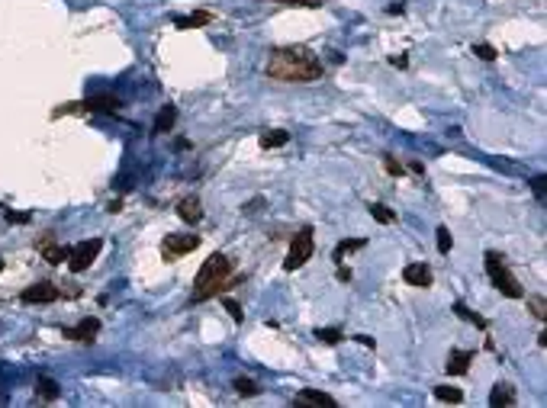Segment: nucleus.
Segmentation results:
<instances>
[{"instance_id": "39448f33", "label": "nucleus", "mask_w": 547, "mask_h": 408, "mask_svg": "<svg viewBox=\"0 0 547 408\" xmlns=\"http://www.w3.org/2000/svg\"><path fill=\"white\" fill-rule=\"evenodd\" d=\"M309 257H313V231L303 229L293 238V244H290V254H287V261H284V270H300Z\"/></svg>"}, {"instance_id": "c85d7f7f", "label": "nucleus", "mask_w": 547, "mask_h": 408, "mask_svg": "<svg viewBox=\"0 0 547 408\" xmlns=\"http://www.w3.org/2000/svg\"><path fill=\"white\" fill-rule=\"evenodd\" d=\"M528 303H531V312H535L537 315V318H544V299H528Z\"/></svg>"}, {"instance_id": "f03ea898", "label": "nucleus", "mask_w": 547, "mask_h": 408, "mask_svg": "<svg viewBox=\"0 0 547 408\" xmlns=\"http://www.w3.org/2000/svg\"><path fill=\"white\" fill-rule=\"evenodd\" d=\"M232 264L226 254H212V257H206V264H203L200 277H197V299H206V296L216 293V286H222V280L229 277Z\"/></svg>"}, {"instance_id": "aec40b11", "label": "nucleus", "mask_w": 547, "mask_h": 408, "mask_svg": "<svg viewBox=\"0 0 547 408\" xmlns=\"http://www.w3.org/2000/svg\"><path fill=\"white\" fill-rule=\"evenodd\" d=\"M364 248V238H351V241H341L335 248V261H341L345 254H351V251H361Z\"/></svg>"}, {"instance_id": "f3484780", "label": "nucleus", "mask_w": 547, "mask_h": 408, "mask_svg": "<svg viewBox=\"0 0 547 408\" xmlns=\"http://www.w3.org/2000/svg\"><path fill=\"white\" fill-rule=\"evenodd\" d=\"M36 392L42 398H49V402H55L58 398V383L55 379H49V377H39V383H36Z\"/></svg>"}, {"instance_id": "a878e982", "label": "nucleus", "mask_w": 547, "mask_h": 408, "mask_svg": "<svg viewBox=\"0 0 547 408\" xmlns=\"http://www.w3.org/2000/svg\"><path fill=\"white\" fill-rule=\"evenodd\" d=\"M438 251H441V254L451 251V231H448V229H438Z\"/></svg>"}, {"instance_id": "423d86ee", "label": "nucleus", "mask_w": 547, "mask_h": 408, "mask_svg": "<svg viewBox=\"0 0 547 408\" xmlns=\"http://www.w3.org/2000/svg\"><path fill=\"white\" fill-rule=\"evenodd\" d=\"M197 244H200V238H197V235H168V241H165V257H180V254H190Z\"/></svg>"}, {"instance_id": "9d476101", "label": "nucleus", "mask_w": 547, "mask_h": 408, "mask_svg": "<svg viewBox=\"0 0 547 408\" xmlns=\"http://www.w3.org/2000/svg\"><path fill=\"white\" fill-rule=\"evenodd\" d=\"M116 106H119V97L113 94H100V97H90L84 103L87 113H116Z\"/></svg>"}, {"instance_id": "4be33fe9", "label": "nucleus", "mask_w": 547, "mask_h": 408, "mask_svg": "<svg viewBox=\"0 0 547 408\" xmlns=\"http://www.w3.org/2000/svg\"><path fill=\"white\" fill-rule=\"evenodd\" d=\"M42 254H45V261H49V264H64V261H68V248H58V244H49Z\"/></svg>"}, {"instance_id": "412c9836", "label": "nucleus", "mask_w": 547, "mask_h": 408, "mask_svg": "<svg viewBox=\"0 0 547 408\" xmlns=\"http://www.w3.org/2000/svg\"><path fill=\"white\" fill-rule=\"evenodd\" d=\"M370 216H374L380 225H393V222H396V216H393L387 206H380V203H374V206H370Z\"/></svg>"}, {"instance_id": "cd10ccee", "label": "nucleus", "mask_w": 547, "mask_h": 408, "mask_svg": "<svg viewBox=\"0 0 547 408\" xmlns=\"http://www.w3.org/2000/svg\"><path fill=\"white\" fill-rule=\"evenodd\" d=\"M226 309L232 312V318H235V322H242V309H239V303H235V299H226Z\"/></svg>"}, {"instance_id": "c756f323", "label": "nucleus", "mask_w": 547, "mask_h": 408, "mask_svg": "<svg viewBox=\"0 0 547 408\" xmlns=\"http://www.w3.org/2000/svg\"><path fill=\"white\" fill-rule=\"evenodd\" d=\"M338 280L348 283V280H351V270H348V267H338Z\"/></svg>"}, {"instance_id": "b1692460", "label": "nucleus", "mask_w": 547, "mask_h": 408, "mask_svg": "<svg viewBox=\"0 0 547 408\" xmlns=\"http://www.w3.org/2000/svg\"><path fill=\"white\" fill-rule=\"evenodd\" d=\"M474 55L476 58H483V62H493L496 58V49L489 42H480V45H474Z\"/></svg>"}, {"instance_id": "393cba45", "label": "nucleus", "mask_w": 547, "mask_h": 408, "mask_svg": "<svg viewBox=\"0 0 547 408\" xmlns=\"http://www.w3.org/2000/svg\"><path fill=\"white\" fill-rule=\"evenodd\" d=\"M235 392H239V396H254L258 386H254L252 379H235Z\"/></svg>"}, {"instance_id": "7ed1b4c3", "label": "nucleus", "mask_w": 547, "mask_h": 408, "mask_svg": "<svg viewBox=\"0 0 547 408\" xmlns=\"http://www.w3.org/2000/svg\"><path fill=\"white\" fill-rule=\"evenodd\" d=\"M486 273H489V280H493V286L499 290L502 296H509V299H522V286H518V280L512 277V270L505 267L502 261H499V254H486Z\"/></svg>"}, {"instance_id": "1a4fd4ad", "label": "nucleus", "mask_w": 547, "mask_h": 408, "mask_svg": "<svg viewBox=\"0 0 547 408\" xmlns=\"http://www.w3.org/2000/svg\"><path fill=\"white\" fill-rule=\"evenodd\" d=\"M55 299H58V290L52 283H36L23 290V303H55Z\"/></svg>"}, {"instance_id": "2eb2a0df", "label": "nucleus", "mask_w": 547, "mask_h": 408, "mask_svg": "<svg viewBox=\"0 0 547 408\" xmlns=\"http://www.w3.org/2000/svg\"><path fill=\"white\" fill-rule=\"evenodd\" d=\"M489 405H493V408H499V405H515V392H512V386L499 383V386L493 389V396H489Z\"/></svg>"}, {"instance_id": "473e14b6", "label": "nucleus", "mask_w": 547, "mask_h": 408, "mask_svg": "<svg viewBox=\"0 0 547 408\" xmlns=\"http://www.w3.org/2000/svg\"><path fill=\"white\" fill-rule=\"evenodd\" d=\"M0 270H3V261H0Z\"/></svg>"}, {"instance_id": "2f4dec72", "label": "nucleus", "mask_w": 547, "mask_h": 408, "mask_svg": "<svg viewBox=\"0 0 547 408\" xmlns=\"http://www.w3.org/2000/svg\"><path fill=\"white\" fill-rule=\"evenodd\" d=\"M358 341H361L364 347H374V337H367V335H358Z\"/></svg>"}, {"instance_id": "dca6fc26", "label": "nucleus", "mask_w": 547, "mask_h": 408, "mask_svg": "<svg viewBox=\"0 0 547 408\" xmlns=\"http://www.w3.org/2000/svg\"><path fill=\"white\" fill-rule=\"evenodd\" d=\"M210 20H212L210 13L200 10V13H193V16H178L174 23H178V29H197V26H206Z\"/></svg>"}, {"instance_id": "f8f14e48", "label": "nucleus", "mask_w": 547, "mask_h": 408, "mask_svg": "<svg viewBox=\"0 0 547 408\" xmlns=\"http://www.w3.org/2000/svg\"><path fill=\"white\" fill-rule=\"evenodd\" d=\"M470 360H474V354H470V350H451V357H448V373H454V377H463V373L470 370Z\"/></svg>"}, {"instance_id": "5701e85b", "label": "nucleus", "mask_w": 547, "mask_h": 408, "mask_svg": "<svg viewBox=\"0 0 547 408\" xmlns=\"http://www.w3.org/2000/svg\"><path fill=\"white\" fill-rule=\"evenodd\" d=\"M316 337L326 341V344H338V341H341V331H338V328H319Z\"/></svg>"}, {"instance_id": "6ab92c4d", "label": "nucleus", "mask_w": 547, "mask_h": 408, "mask_svg": "<svg viewBox=\"0 0 547 408\" xmlns=\"http://www.w3.org/2000/svg\"><path fill=\"white\" fill-rule=\"evenodd\" d=\"M287 142H290V136L280 132V129H277V132H264L261 136V148H284Z\"/></svg>"}, {"instance_id": "9b49d317", "label": "nucleus", "mask_w": 547, "mask_h": 408, "mask_svg": "<svg viewBox=\"0 0 547 408\" xmlns=\"http://www.w3.org/2000/svg\"><path fill=\"white\" fill-rule=\"evenodd\" d=\"M178 216H180V219H184V222H190V225H193V222H200V219H203L200 199H197V196L180 199V203H178Z\"/></svg>"}, {"instance_id": "a211bd4d", "label": "nucleus", "mask_w": 547, "mask_h": 408, "mask_svg": "<svg viewBox=\"0 0 547 408\" xmlns=\"http://www.w3.org/2000/svg\"><path fill=\"white\" fill-rule=\"evenodd\" d=\"M435 398L438 402H451V405H457V402H463V392L454 386H435Z\"/></svg>"}, {"instance_id": "4468645a", "label": "nucleus", "mask_w": 547, "mask_h": 408, "mask_svg": "<svg viewBox=\"0 0 547 408\" xmlns=\"http://www.w3.org/2000/svg\"><path fill=\"white\" fill-rule=\"evenodd\" d=\"M300 402H309V405H326V408H335L338 402L328 392H316V389H303L300 392Z\"/></svg>"}, {"instance_id": "f257e3e1", "label": "nucleus", "mask_w": 547, "mask_h": 408, "mask_svg": "<svg viewBox=\"0 0 547 408\" xmlns=\"http://www.w3.org/2000/svg\"><path fill=\"white\" fill-rule=\"evenodd\" d=\"M319 74H322V62L309 49L284 45V49H274L271 58H267V77L271 81L300 84V81H313Z\"/></svg>"}, {"instance_id": "ddd939ff", "label": "nucleus", "mask_w": 547, "mask_h": 408, "mask_svg": "<svg viewBox=\"0 0 547 408\" xmlns=\"http://www.w3.org/2000/svg\"><path fill=\"white\" fill-rule=\"evenodd\" d=\"M178 123V110L174 106H161V113L155 116V132H171V126Z\"/></svg>"}, {"instance_id": "6e6552de", "label": "nucleus", "mask_w": 547, "mask_h": 408, "mask_svg": "<svg viewBox=\"0 0 547 408\" xmlns=\"http://www.w3.org/2000/svg\"><path fill=\"white\" fill-rule=\"evenodd\" d=\"M402 280L409 283V286H432V267L428 264H406V270H402Z\"/></svg>"}, {"instance_id": "bb28decb", "label": "nucleus", "mask_w": 547, "mask_h": 408, "mask_svg": "<svg viewBox=\"0 0 547 408\" xmlns=\"http://www.w3.org/2000/svg\"><path fill=\"white\" fill-rule=\"evenodd\" d=\"M280 3H290V7H322V0H280Z\"/></svg>"}, {"instance_id": "0eeeda50", "label": "nucleus", "mask_w": 547, "mask_h": 408, "mask_svg": "<svg viewBox=\"0 0 547 408\" xmlns=\"http://www.w3.org/2000/svg\"><path fill=\"white\" fill-rule=\"evenodd\" d=\"M97 331H100V318L87 315V318H81L74 328H64V337H71V341H94Z\"/></svg>"}, {"instance_id": "7c9ffc66", "label": "nucleus", "mask_w": 547, "mask_h": 408, "mask_svg": "<svg viewBox=\"0 0 547 408\" xmlns=\"http://www.w3.org/2000/svg\"><path fill=\"white\" fill-rule=\"evenodd\" d=\"M387 170H389V174H400V164H396V161H389V157H387Z\"/></svg>"}, {"instance_id": "20e7f679", "label": "nucleus", "mask_w": 547, "mask_h": 408, "mask_svg": "<svg viewBox=\"0 0 547 408\" xmlns=\"http://www.w3.org/2000/svg\"><path fill=\"white\" fill-rule=\"evenodd\" d=\"M100 248H104V241H100V238H90V241H81V244H74L71 251H68V267H71L74 273L87 270V267L97 261Z\"/></svg>"}]
</instances>
